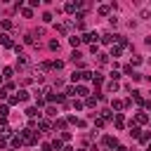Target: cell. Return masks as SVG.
<instances>
[{
  "instance_id": "obj_1",
  "label": "cell",
  "mask_w": 151,
  "mask_h": 151,
  "mask_svg": "<svg viewBox=\"0 0 151 151\" xmlns=\"http://www.w3.org/2000/svg\"><path fill=\"white\" fill-rule=\"evenodd\" d=\"M21 137H24V144H35V142H38V134H35V130H31V127H26V130L21 132Z\"/></svg>"
},
{
  "instance_id": "obj_2",
  "label": "cell",
  "mask_w": 151,
  "mask_h": 151,
  "mask_svg": "<svg viewBox=\"0 0 151 151\" xmlns=\"http://www.w3.org/2000/svg\"><path fill=\"white\" fill-rule=\"evenodd\" d=\"M97 40H99V35H97L94 31H90V33L80 35V42H87V45H97Z\"/></svg>"
},
{
  "instance_id": "obj_3",
  "label": "cell",
  "mask_w": 151,
  "mask_h": 151,
  "mask_svg": "<svg viewBox=\"0 0 151 151\" xmlns=\"http://www.w3.org/2000/svg\"><path fill=\"white\" fill-rule=\"evenodd\" d=\"M116 40H118L116 33H104V35H101V42H104V45H116Z\"/></svg>"
},
{
  "instance_id": "obj_4",
  "label": "cell",
  "mask_w": 151,
  "mask_h": 151,
  "mask_svg": "<svg viewBox=\"0 0 151 151\" xmlns=\"http://www.w3.org/2000/svg\"><path fill=\"white\" fill-rule=\"evenodd\" d=\"M146 123H149V116H146L144 111L134 113V125H146Z\"/></svg>"
},
{
  "instance_id": "obj_5",
  "label": "cell",
  "mask_w": 151,
  "mask_h": 151,
  "mask_svg": "<svg viewBox=\"0 0 151 151\" xmlns=\"http://www.w3.org/2000/svg\"><path fill=\"white\" fill-rule=\"evenodd\" d=\"M0 45H2V47H14L12 35H9V33H0Z\"/></svg>"
},
{
  "instance_id": "obj_6",
  "label": "cell",
  "mask_w": 151,
  "mask_h": 151,
  "mask_svg": "<svg viewBox=\"0 0 151 151\" xmlns=\"http://www.w3.org/2000/svg\"><path fill=\"white\" fill-rule=\"evenodd\" d=\"M104 146H106V149H116V146H118V139L111 137V134H106V137H104Z\"/></svg>"
},
{
  "instance_id": "obj_7",
  "label": "cell",
  "mask_w": 151,
  "mask_h": 151,
  "mask_svg": "<svg viewBox=\"0 0 151 151\" xmlns=\"http://www.w3.org/2000/svg\"><path fill=\"white\" fill-rule=\"evenodd\" d=\"M64 9H66L68 14H73V12H78V9H80V2H78V0H76V2H66V5H64Z\"/></svg>"
},
{
  "instance_id": "obj_8",
  "label": "cell",
  "mask_w": 151,
  "mask_h": 151,
  "mask_svg": "<svg viewBox=\"0 0 151 151\" xmlns=\"http://www.w3.org/2000/svg\"><path fill=\"white\" fill-rule=\"evenodd\" d=\"M26 66H28V57L26 54H19L17 57V68H26Z\"/></svg>"
},
{
  "instance_id": "obj_9",
  "label": "cell",
  "mask_w": 151,
  "mask_h": 151,
  "mask_svg": "<svg viewBox=\"0 0 151 151\" xmlns=\"http://www.w3.org/2000/svg\"><path fill=\"white\" fill-rule=\"evenodd\" d=\"M26 116H28L31 120H35V118L40 120V113H38V109H35V106H28V109H26Z\"/></svg>"
},
{
  "instance_id": "obj_10",
  "label": "cell",
  "mask_w": 151,
  "mask_h": 151,
  "mask_svg": "<svg viewBox=\"0 0 151 151\" xmlns=\"http://www.w3.org/2000/svg\"><path fill=\"white\" fill-rule=\"evenodd\" d=\"M113 125H116L118 130H123V127H125V118H123L120 113H116V116H113Z\"/></svg>"
},
{
  "instance_id": "obj_11",
  "label": "cell",
  "mask_w": 151,
  "mask_h": 151,
  "mask_svg": "<svg viewBox=\"0 0 151 151\" xmlns=\"http://www.w3.org/2000/svg\"><path fill=\"white\" fill-rule=\"evenodd\" d=\"M76 94H78V97H87V94H90V87H85V85H76Z\"/></svg>"
},
{
  "instance_id": "obj_12",
  "label": "cell",
  "mask_w": 151,
  "mask_h": 151,
  "mask_svg": "<svg viewBox=\"0 0 151 151\" xmlns=\"http://www.w3.org/2000/svg\"><path fill=\"white\" fill-rule=\"evenodd\" d=\"M120 109H125V104L120 99H111V111H120Z\"/></svg>"
},
{
  "instance_id": "obj_13",
  "label": "cell",
  "mask_w": 151,
  "mask_h": 151,
  "mask_svg": "<svg viewBox=\"0 0 151 151\" xmlns=\"http://www.w3.org/2000/svg\"><path fill=\"white\" fill-rule=\"evenodd\" d=\"M139 134H142V130H139V125H134V123H130V137H137V139H139Z\"/></svg>"
},
{
  "instance_id": "obj_14",
  "label": "cell",
  "mask_w": 151,
  "mask_h": 151,
  "mask_svg": "<svg viewBox=\"0 0 151 151\" xmlns=\"http://www.w3.org/2000/svg\"><path fill=\"white\" fill-rule=\"evenodd\" d=\"M12 76H14V68H12V66H5V68H2V78H5V80H9Z\"/></svg>"
},
{
  "instance_id": "obj_15",
  "label": "cell",
  "mask_w": 151,
  "mask_h": 151,
  "mask_svg": "<svg viewBox=\"0 0 151 151\" xmlns=\"http://www.w3.org/2000/svg\"><path fill=\"white\" fill-rule=\"evenodd\" d=\"M92 83H94V85H101V83H104V76L94 71V73H92Z\"/></svg>"
},
{
  "instance_id": "obj_16",
  "label": "cell",
  "mask_w": 151,
  "mask_h": 151,
  "mask_svg": "<svg viewBox=\"0 0 151 151\" xmlns=\"http://www.w3.org/2000/svg\"><path fill=\"white\" fill-rule=\"evenodd\" d=\"M50 127H52V125H50V120H42V118L38 120V130H42V132H45V130H50Z\"/></svg>"
},
{
  "instance_id": "obj_17",
  "label": "cell",
  "mask_w": 151,
  "mask_h": 151,
  "mask_svg": "<svg viewBox=\"0 0 151 151\" xmlns=\"http://www.w3.org/2000/svg\"><path fill=\"white\" fill-rule=\"evenodd\" d=\"M21 144H24V137H21V134H17V137H12V146H14V149H19Z\"/></svg>"
},
{
  "instance_id": "obj_18",
  "label": "cell",
  "mask_w": 151,
  "mask_h": 151,
  "mask_svg": "<svg viewBox=\"0 0 151 151\" xmlns=\"http://www.w3.org/2000/svg\"><path fill=\"white\" fill-rule=\"evenodd\" d=\"M120 52H123V47H118V45H111V54H109V57H120Z\"/></svg>"
},
{
  "instance_id": "obj_19",
  "label": "cell",
  "mask_w": 151,
  "mask_h": 151,
  "mask_svg": "<svg viewBox=\"0 0 151 151\" xmlns=\"http://www.w3.org/2000/svg\"><path fill=\"white\" fill-rule=\"evenodd\" d=\"M83 104H85V106H90V109H94V106H97V99H94V97H85V101H83Z\"/></svg>"
},
{
  "instance_id": "obj_20",
  "label": "cell",
  "mask_w": 151,
  "mask_h": 151,
  "mask_svg": "<svg viewBox=\"0 0 151 151\" xmlns=\"http://www.w3.org/2000/svg\"><path fill=\"white\" fill-rule=\"evenodd\" d=\"M99 14H111V5H99Z\"/></svg>"
},
{
  "instance_id": "obj_21",
  "label": "cell",
  "mask_w": 151,
  "mask_h": 151,
  "mask_svg": "<svg viewBox=\"0 0 151 151\" xmlns=\"http://www.w3.org/2000/svg\"><path fill=\"white\" fill-rule=\"evenodd\" d=\"M52 68H54V71H61V68H64V61H61V59H54V61H52Z\"/></svg>"
},
{
  "instance_id": "obj_22",
  "label": "cell",
  "mask_w": 151,
  "mask_h": 151,
  "mask_svg": "<svg viewBox=\"0 0 151 151\" xmlns=\"http://www.w3.org/2000/svg\"><path fill=\"white\" fill-rule=\"evenodd\" d=\"M71 80H73V83H80V80H83V73H80V71H73V73H71Z\"/></svg>"
},
{
  "instance_id": "obj_23",
  "label": "cell",
  "mask_w": 151,
  "mask_h": 151,
  "mask_svg": "<svg viewBox=\"0 0 151 151\" xmlns=\"http://www.w3.org/2000/svg\"><path fill=\"white\" fill-rule=\"evenodd\" d=\"M106 90H109V92H116V90H118V83H116V80H109V83H106Z\"/></svg>"
},
{
  "instance_id": "obj_24",
  "label": "cell",
  "mask_w": 151,
  "mask_h": 151,
  "mask_svg": "<svg viewBox=\"0 0 151 151\" xmlns=\"http://www.w3.org/2000/svg\"><path fill=\"white\" fill-rule=\"evenodd\" d=\"M139 142H142V144H149V142H151V134H149V132H142V134H139Z\"/></svg>"
},
{
  "instance_id": "obj_25",
  "label": "cell",
  "mask_w": 151,
  "mask_h": 151,
  "mask_svg": "<svg viewBox=\"0 0 151 151\" xmlns=\"http://www.w3.org/2000/svg\"><path fill=\"white\" fill-rule=\"evenodd\" d=\"M68 42H71V47H78V45H80V38H78V35H71Z\"/></svg>"
},
{
  "instance_id": "obj_26",
  "label": "cell",
  "mask_w": 151,
  "mask_h": 151,
  "mask_svg": "<svg viewBox=\"0 0 151 151\" xmlns=\"http://www.w3.org/2000/svg\"><path fill=\"white\" fill-rule=\"evenodd\" d=\"M17 99H19V101H26V99H28V92H26V90H19Z\"/></svg>"
},
{
  "instance_id": "obj_27",
  "label": "cell",
  "mask_w": 151,
  "mask_h": 151,
  "mask_svg": "<svg viewBox=\"0 0 151 151\" xmlns=\"http://www.w3.org/2000/svg\"><path fill=\"white\" fill-rule=\"evenodd\" d=\"M45 104H47L45 97H38V94H35V109H40V106H45Z\"/></svg>"
},
{
  "instance_id": "obj_28",
  "label": "cell",
  "mask_w": 151,
  "mask_h": 151,
  "mask_svg": "<svg viewBox=\"0 0 151 151\" xmlns=\"http://www.w3.org/2000/svg\"><path fill=\"white\" fill-rule=\"evenodd\" d=\"M106 123H109V120H104L101 116H97V118H94V125H97V127H104Z\"/></svg>"
},
{
  "instance_id": "obj_29",
  "label": "cell",
  "mask_w": 151,
  "mask_h": 151,
  "mask_svg": "<svg viewBox=\"0 0 151 151\" xmlns=\"http://www.w3.org/2000/svg\"><path fill=\"white\" fill-rule=\"evenodd\" d=\"M52 149L61 151V149H64V142H61V139H54V142H52Z\"/></svg>"
},
{
  "instance_id": "obj_30",
  "label": "cell",
  "mask_w": 151,
  "mask_h": 151,
  "mask_svg": "<svg viewBox=\"0 0 151 151\" xmlns=\"http://www.w3.org/2000/svg\"><path fill=\"white\" fill-rule=\"evenodd\" d=\"M7 113H9V106L2 104V106H0V118H7Z\"/></svg>"
},
{
  "instance_id": "obj_31",
  "label": "cell",
  "mask_w": 151,
  "mask_h": 151,
  "mask_svg": "<svg viewBox=\"0 0 151 151\" xmlns=\"http://www.w3.org/2000/svg\"><path fill=\"white\" fill-rule=\"evenodd\" d=\"M0 26H2L5 31H9V28H12V21H9V19H2V21H0Z\"/></svg>"
},
{
  "instance_id": "obj_32",
  "label": "cell",
  "mask_w": 151,
  "mask_h": 151,
  "mask_svg": "<svg viewBox=\"0 0 151 151\" xmlns=\"http://www.w3.org/2000/svg\"><path fill=\"white\" fill-rule=\"evenodd\" d=\"M97 59H99V64L104 66V64H109V54H97Z\"/></svg>"
},
{
  "instance_id": "obj_33",
  "label": "cell",
  "mask_w": 151,
  "mask_h": 151,
  "mask_svg": "<svg viewBox=\"0 0 151 151\" xmlns=\"http://www.w3.org/2000/svg\"><path fill=\"white\" fill-rule=\"evenodd\" d=\"M24 42H26V45H33V33H26V35H24Z\"/></svg>"
},
{
  "instance_id": "obj_34",
  "label": "cell",
  "mask_w": 151,
  "mask_h": 151,
  "mask_svg": "<svg viewBox=\"0 0 151 151\" xmlns=\"http://www.w3.org/2000/svg\"><path fill=\"white\" fill-rule=\"evenodd\" d=\"M50 50L57 52V50H59V40H50Z\"/></svg>"
},
{
  "instance_id": "obj_35",
  "label": "cell",
  "mask_w": 151,
  "mask_h": 151,
  "mask_svg": "<svg viewBox=\"0 0 151 151\" xmlns=\"http://www.w3.org/2000/svg\"><path fill=\"white\" fill-rule=\"evenodd\" d=\"M139 64H142V57H137V54H134V57H132V61H130V66H139Z\"/></svg>"
},
{
  "instance_id": "obj_36",
  "label": "cell",
  "mask_w": 151,
  "mask_h": 151,
  "mask_svg": "<svg viewBox=\"0 0 151 151\" xmlns=\"http://www.w3.org/2000/svg\"><path fill=\"white\" fill-rule=\"evenodd\" d=\"M54 127H59V130H64V127H66V120H64V118H59V120L54 123Z\"/></svg>"
},
{
  "instance_id": "obj_37",
  "label": "cell",
  "mask_w": 151,
  "mask_h": 151,
  "mask_svg": "<svg viewBox=\"0 0 151 151\" xmlns=\"http://www.w3.org/2000/svg\"><path fill=\"white\" fill-rule=\"evenodd\" d=\"M50 68H52L50 61H42V64H40V71H50Z\"/></svg>"
},
{
  "instance_id": "obj_38",
  "label": "cell",
  "mask_w": 151,
  "mask_h": 151,
  "mask_svg": "<svg viewBox=\"0 0 151 151\" xmlns=\"http://www.w3.org/2000/svg\"><path fill=\"white\" fill-rule=\"evenodd\" d=\"M83 73V80H92V71H80Z\"/></svg>"
},
{
  "instance_id": "obj_39",
  "label": "cell",
  "mask_w": 151,
  "mask_h": 151,
  "mask_svg": "<svg viewBox=\"0 0 151 151\" xmlns=\"http://www.w3.org/2000/svg\"><path fill=\"white\" fill-rule=\"evenodd\" d=\"M45 113H47V116H57V109H54V106H47Z\"/></svg>"
},
{
  "instance_id": "obj_40",
  "label": "cell",
  "mask_w": 151,
  "mask_h": 151,
  "mask_svg": "<svg viewBox=\"0 0 151 151\" xmlns=\"http://www.w3.org/2000/svg\"><path fill=\"white\" fill-rule=\"evenodd\" d=\"M0 134H2V137H9V134H12V130H9V127H7V125H5V127H2V130H0Z\"/></svg>"
},
{
  "instance_id": "obj_41",
  "label": "cell",
  "mask_w": 151,
  "mask_h": 151,
  "mask_svg": "<svg viewBox=\"0 0 151 151\" xmlns=\"http://www.w3.org/2000/svg\"><path fill=\"white\" fill-rule=\"evenodd\" d=\"M24 17H26V19H31V17H33V9H31V7H26V9H24Z\"/></svg>"
},
{
  "instance_id": "obj_42",
  "label": "cell",
  "mask_w": 151,
  "mask_h": 151,
  "mask_svg": "<svg viewBox=\"0 0 151 151\" xmlns=\"http://www.w3.org/2000/svg\"><path fill=\"white\" fill-rule=\"evenodd\" d=\"M42 21H45V24H50V21H52V14H50V12H45V14H42Z\"/></svg>"
},
{
  "instance_id": "obj_43",
  "label": "cell",
  "mask_w": 151,
  "mask_h": 151,
  "mask_svg": "<svg viewBox=\"0 0 151 151\" xmlns=\"http://www.w3.org/2000/svg\"><path fill=\"white\" fill-rule=\"evenodd\" d=\"M71 59H73V61H80V52H78V50H73V54H71Z\"/></svg>"
},
{
  "instance_id": "obj_44",
  "label": "cell",
  "mask_w": 151,
  "mask_h": 151,
  "mask_svg": "<svg viewBox=\"0 0 151 151\" xmlns=\"http://www.w3.org/2000/svg\"><path fill=\"white\" fill-rule=\"evenodd\" d=\"M66 94H76V85H66Z\"/></svg>"
},
{
  "instance_id": "obj_45",
  "label": "cell",
  "mask_w": 151,
  "mask_h": 151,
  "mask_svg": "<svg viewBox=\"0 0 151 151\" xmlns=\"http://www.w3.org/2000/svg\"><path fill=\"white\" fill-rule=\"evenodd\" d=\"M83 106H85V104H83L80 99H76V101H73V109H83Z\"/></svg>"
},
{
  "instance_id": "obj_46",
  "label": "cell",
  "mask_w": 151,
  "mask_h": 151,
  "mask_svg": "<svg viewBox=\"0 0 151 151\" xmlns=\"http://www.w3.org/2000/svg\"><path fill=\"white\" fill-rule=\"evenodd\" d=\"M71 139V132H61V142H68Z\"/></svg>"
},
{
  "instance_id": "obj_47",
  "label": "cell",
  "mask_w": 151,
  "mask_h": 151,
  "mask_svg": "<svg viewBox=\"0 0 151 151\" xmlns=\"http://www.w3.org/2000/svg\"><path fill=\"white\" fill-rule=\"evenodd\" d=\"M142 104H144V109H146V111L151 109V99H146V101H142Z\"/></svg>"
},
{
  "instance_id": "obj_48",
  "label": "cell",
  "mask_w": 151,
  "mask_h": 151,
  "mask_svg": "<svg viewBox=\"0 0 151 151\" xmlns=\"http://www.w3.org/2000/svg\"><path fill=\"white\" fill-rule=\"evenodd\" d=\"M0 99H7V90H0Z\"/></svg>"
},
{
  "instance_id": "obj_49",
  "label": "cell",
  "mask_w": 151,
  "mask_h": 151,
  "mask_svg": "<svg viewBox=\"0 0 151 151\" xmlns=\"http://www.w3.org/2000/svg\"><path fill=\"white\" fill-rule=\"evenodd\" d=\"M42 151H52V144H42Z\"/></svg>"
},
{
  "instance_id": "obj_50",
  "label": "cell",
  "mask_w": 151,
  "mask_h": 151,
  "mask_svg": "<svg viewBox=\"0 0 151 151\" xmlns=\"http://www.w3.org/2000/svg\"><path fill=\"white\" fill-rule=\"evenodd\" d=\"M7 146V142H5V137H0V149H5Z\"/></svg>"
},
{
  "instance_id": "obj_51",
  "label": "cell",
  "mask_w": 151,
  "mask_h": 151,
  "mask_svg": "<svg viewBox=\"0 0 151 151\" xmlns=\"http://www.w3.org/2000/svg\"><path fill=\"white\" fill-rule=\"evenodd\" d=\"M116 151H127V149H125V146H120V144H118V146H116Z\"/></svg>"
},
{
  "instance_id": "obj_52",
  "label": "cell",
  "mask_w": 151,
  "mask_h": 151,
  "mask_svg": "<svg viewBox=\"0 0 151 151\" xmlns=\"http://www.w3.org/2000/svg\"><path fill=\"white\" fill-rule=\"evenodd\" d=\"M144 42H146V47H151V35H149V38H146Z\"/></svg>"
},
{
  "instance_id": "obj_53",
  "label": "cell",
  "mask_w": 151,
  "mask_h": 151,
  "mask_svg": "<svg viewBox=\"0 0 151 151\" xmlns=\"http://www.w3.org/2000/svg\"><path fill=\"white\" fill-rule=\"evenodd\" d=\"M61 151H73V149H71V146H64V149H61Z\"/></svg>"
},
{
  "instance_id": "obj_54",
  "label": "cell",
  "mask_w": 151,
  "mask_h": 151,
  "mask_svg": "<svg viewBox=\"0 0 151 151\" xmlns=\"http://www.w3.org/2000/svg\"><path fill=\"white\" fill-rule=\"evenodd\" d=\"M146 151H151V142H149V146H146Z\"/></svg>"
},
{
  "instance_id": "obj_55",
  "label": "cell",
  "mask_w": 151,
  "mask_h": 151,
  "mask_svg": "<svg viewBox=\"0 0 151 151\" xmlns=\"http://www.w3.org/2000/svg\"><path fill=\"white\" fill-rule=\"evenodd\" d=\"M0 80H2V76H0Z\"/></svg>"
},
{
  "instance_id": "obj_56",
  "label": "cell",
  "mask_w": 151,
  "mask_h": 151,
  "mask_svg": "<svg viewBox=\"0 0 151 151\" xmlns=\"http://www.w3.org/2000/svg\"><path fill=\"white\" fill-rule=\"evenodd\" d=\"M149 123H151V120H149Z\"/></svg>"
}]
</instances>
